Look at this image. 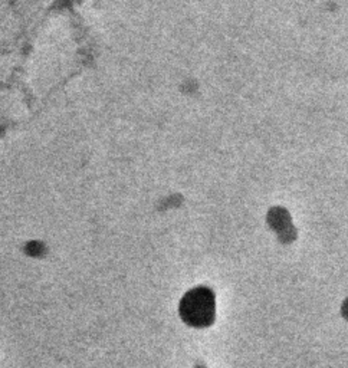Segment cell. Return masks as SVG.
I'll list each match as a JSON object with an SVG mask.
<instances>
[{"label":"cell","mask_w":348,"mask_h":368,"mask_svg":"<svg viewBox=\"0 0 348 368\" xmlns=\"http://www.w3.org/2000/svg\"><path fill=\"white\" fill-rule=\"evenodd\" d=\"M181 315L192 325H206L213 317V298L206 290L190 292L181 302Z\"/></svg>","instance_id":"cell-1"}]
</instances>
